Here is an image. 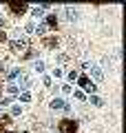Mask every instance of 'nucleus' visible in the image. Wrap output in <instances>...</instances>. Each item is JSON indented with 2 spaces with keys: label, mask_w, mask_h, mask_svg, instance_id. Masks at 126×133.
<instances>
[{
  "label": "nucleus",
  "mask_w": 126,
  "mask_h": 133,
  "mask_svg": "<svg viewBox=\"0 0 126 133\" xmlns=\"http://www.w3.org/2000/svg\"><path fill=\"white\" fill-rule=\"evenodd\" d=\"M11 51H16V53H20V51H27V47H29V42H27V38L24 36H18V38H13L11 40Z\"/></svg>",
  "instance_id": "nucleus-1"
},
{
  "label": "nucleus",
  "mask_w": 126,
  "mask_h": 133,
  "mask_svg": "<svg viewBox=\"0 0 126 133\" xmlns=\"http://www.w3.org/2000/svg\"><path fill=\"white\" fill-rule=\"evenodd\" d=\"M86 69L91 71V78H93L95 82H102L104 80V73H102V69H100L97 64H89V62H86Z\"/></svg>",
  "instance_id": "nucleus-2"
},
{
  "label": "nucleus",
  "mask_w": 126,
  "mask_h": 133,
  "mask_svg": "<svg viewBox=\"0 0 126 133\" xmlns=\"http://www.w3.org/2000/svg\"><path fill=\"white\" fill-rule=\"evenodd\" d=\"M78 84L82 87L84 91H89L91 95L95 93V84H93V82H91V78H86V76H82V78H80V80H78Z\"/></svg>",
  "instance_id": "nucleus-3"
},
{
  "label": "nucleus",
  "mask_w": 126,
  "mask_h": 133,
  "mask_svg": "<svg viewBox=\"0 0 126 133\" xmlns=\"http://www.w3.org/2000/svg\"><path fill=\"white\" fill-rule=\"evenodd\" d=\"M75 129H78V124L73 120H62L60 122V133H75Z\"/></svg>",
  "instance_id": "nucleus-4"
},
{
  "label": "nucleus",
  "mask_w": 126,
  "mask_h": 133,
  "mask_svg": "<svg viewBox=\"0 0 126 133\" xmlns=\"http://www.w3.org/2000/svg\"><path fill=\"white\" fill-rule=\"evenodd\" d=\"M18 84H20V89H22V91H29L33 87V80L29 76H24V73H20V76H18Z\"/></svg>",
  "instance_id": "nucleus-5"
},
{
  "label": "nucleus",
  "mask_w": 126,
  "mask_h": 133,
  "mask_svg": "<svg viewBox=\"0 0 126 133\" xmlns=\"http://www.w3.org/2000/svg\"><path fill=\"white\" fill-rule=\"evenodd\" d=\"M64 16L69 22H73V20H78V9H73V7H66L64 9Z\"/></svg>",
  "instance_id": "nucleus-6"
},
{
  "label": "nucleus",
  "mask_w": 126,
  "mask_h": 133,
  "mask_svg": "<svg viewBox=\"0 0 126 133\" xmlns=\"http://www.w3.org/2000/svg\"><path fill=\"white\" fill-rule=\"evenodd\" d=\"M31 16H33V18H38V20H40V18H44V7H42V5L33 7V9H31Z\"/></svg>",
  "instance_id": "nucleus-7"
},
{
  "label": "nucleus",
  "mask_w": 126,
  "mask_h": 133,
  "mask_svg": "<svg viewBox=\"0 0 126 133\" xmlns=\"http://www.w3.org/2000/svg\"><path fill=\"white\" fill-rule=\"evenodd\" d=\"M64 104H66V102L62 98H53L51 100V109H64Z\"/></svg>",
  "instance_id": "nucleus-8"
},
{
  "label": "nucleus",
  "mask_w": 126,
  "mask_h": 133,
  "mask_svg": "<svg viewBox=\"0 0 126 133\" xmlns=\"http://www.w3.org/2000/svg\"><path fill=\"white\" fill-rule=\"evenodd\" d=\"M89 102H91L93 107H102V104H104V100H102V98H97V95H91Z\"/></svg>",
  "instance_id": "nucleus-9"
},
{
  "label": "nucleus",
  "mask_w": 126,
  "mask_h": 133,
  "mask_svg": "<svg viewBox=\"0 0 126 133\" xmlns=\"http://www.w3.org/2000/svg\"><path fill=\"white\" fill-rule=\"evenodd\" d=\"M33 69H36L38 73H42V71H44V62H42V60H36V62H33Z\"/></svg>",
  "instance_id": "nucleus-10"
},
{
  "label": "nucleus",
  "mask_w": 126,
  "mask_h": 133,
  "mask_svg": "<svg viewBox=\"0 0 126 133\" xmlns=\"http://www.w3.org/2000/svg\"><path fill=\"white\" fill-rule=\"evenodd\" d=\"M44 31H47V24H44V22H42V24H36V33H38V36H42Z\"/></svg>",
  "instance_id": "nucleus-11"
},
{
  "label": "nucleus",
  "mask_w": 126,
  "mask_h": 133,
  "mask_svg": "<svg viewBox=\"0 0 126 133\" xmlns=\"http://www.w3.org/2000/svg\"><path fill=\"white\" fill-rule=\"evenodd\" d=\"M29 100H31V93L29 91H22L20 93V102H29Z\"/></svg>",
  "instance_id": "nucleus-12"
},
{
  "label": "nucleus",
  "mask_w": 126,
  "mask_h": 133,
  "mask_svg": "<svg viewBox=\"0 0 126 133\" xmlns=\"http://www.w3.org/2000/svg\"><path fill=\"white\" fill-rule=\"evenodd\" d=\"M64 76V71H62L60 66H55V69H53V78H62Z\"/></svg>",
  "instance_id": "nucleus-13"
},
{
  "label": "nucleus",
  "mask_w": 126,
  "mask_h": 133,
  "mask_svg": "<svg viewBox=\"0 0 126 133\" xmlns=\"http://www.w3.org/2000/svg\"><path fill=\"white\" fill-rule=\"evenodd\" d=\"M24 31H27V33H36V24H33V22H29L27 27H24Z\"/></svg>",
  "instance_id": "nucleus-14"
},
{
  "label": "nucleus",
  "mask_w": 126,
  "mask_h": 133,
  "mask_svg": "<svg viewBox=\"0 0 126 133\" xmlns=\"http://www.w3.org/2000/svg\"><path fill=\"white\" fill-rule=\"evenodd\" d=\"M7 91L13 95V93H18V87H16V84H7Z\"/></svg>",
  "instance_id": "nucleus-15"
},
{
  "label": "nucleus",
  "mask_w": 126,
  "mask_h": 133,
  "mask_svg": "<svg viewBox=\"0 0 126 133\" xmlns=\"http://www.w3.org/2000/svg\"><path fill=\"white\" fill-rule=\"evenodd\" d=\"M20 113H22L20 107H11V115H13V118H16V115H20Z\"/></svg>",
  "instance_id": "nucleus-16"
},
{
  "label": "nucleus",
  "mask_w": 126,
  "mask_h": 133,
  "mask_svg": "<svg viewBox=\"0 0 126 133\" xmlns=\"http://www.w3.org/2000/svg\"><path fill=\"white\" fill-rule=\"evenodd\" d=\"M75 100H80V102H84V100H86V98H84V93H82V91H75Z\"/></svg>",
  "instance_id": "nucleus-17"
},
{
  "label": "nucleus",
  "mask_w": 126,
  "mask_h": 133,
  "mask_svg": "<svg viewBox=\"0 0 126 133\" xmlns=\"http://www.w3.org/2000/svg\"><path fill=\"white\" fill-rule=\"evenodd\" d=\"M66 78H69L71 82H73V80H78V71H69V76H66Z\"/></svg>",
  "instance_id": "nucleus-18"
},
{
  "label": "nucleus",
  "mask_w": 126,
  "mask_h": 133,
  "mask_svg": "<svg viewBox=\"0 0 126 133\" xmlns=\"http://www.w3.org/2000/svg\"><path fill=\"white\" fill-rule=\"evenodd\" d=\"M69 60V56H66V53H60V56H58V62H66Z\"/></svg>",
  "instance_id": "nucleus-19"
},
{
  "label": "nucleus",
  "mask_w": 126,
  "mask_h": 133,
  "mask_svg": "<svg viewBox=\"0 0 126 133\" xmlns=\"http://www.w3.org/2000/svg\"><path fill=\"white\" fill-rule=\"evenodd\" d=\"M71 91H73V89H71V84H64V87H62V93H71Z\"/></svg>",
  "instance_id": "nucleus-20"
},
{
  "label": "nucleus",
  "mask_w": 126,
  "mask_h": 133,
  "mask_svg": "<svg viewBox=\"0 0 126 133\" xmlns=\"http://www.w3.org/2000/svg\"><path fill=\"white\" fill-rule=\"evenodd\" d=\"M0 27H5V18H0Z\"/></svg>",
  "instance_id": "nucleus-21"
}]
</instances>
